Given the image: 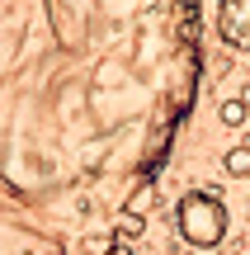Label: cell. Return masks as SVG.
<instances>
[{"mask_svg": "<svg viewBox=\"0 0 250 255\" xmlns=\"http://www.w3.org/2000/svg\"><path fill=\"white\" fill-rule=\"evenodd\" d=\"M142 232H147V218L123 208V213H118V222H113V237H118V241H137Z\"/></svg>", "mask_w": 250, "mask_h": 255, "instance_id": "obj_6", "label": "cell"}, {"mask_svg": "<svg viewBox=\"0 0 250 255\" xmlns=\"http://www.w3.org/2000/svg\"><path fill=\"white\" fill-rule=\"evenodd\" d=\"M222 170H227V180H246V175H250V142L227 146V151H222Z\"/></svg>", "mask_w": 250, "mask_h": 255, "instance_id": "obj_5", "label": "cell"}, {"mask_svg": "<svg viewBox=\"0 0 250 255\" xmlns=\"http://www.w3.org/2000/svg\"><path fill=\"white\" fill-rule=\"evenodd\" d=\"M175 227L179 241L194 251H213L227 241V208L213 189H189L184 199L175 203Z\"/></svg>", "mask_w": 250, "mask_h": 255, "instance_id": "obj_2", "label": "cell"}, {"mask_svg": "<svg viewBox=\"0 0 250 255\" xmlns=\"http://www.w3.org/2000/svg\"><path fill=\"white\" fill-rule=\"evenodd\" d=\"M217 123L222 128H246L250 123V104L241 100V95H227V100L217 104Z\"/></svg>", "mask_w": 250, "mask_h": 255, "instance_id": "obj_4", "label": "cell"}, {"mask_svg": "<svg viewBox=\"0 0 250 255\" xmlns=\"http://www.w3.org/2000/svg\"><path fill=\"white\" fill-rule=\"evenodd\" d=\"M217 33L227 47H250V0H222L217 5Z\"/></svg>", "mask_w": 250, "mask_h": 255, "instance_id": "obj_3", "label": "cell"}, {"mask_svg": "<svg viewBox=\"0 0 250 255\" xmlns=\"http://www.w3.org/2000/svg\"><path fill=\"white\" fill-rule=\"evenodd\" d=\"M198 76V0H0V255L109 251Z\"/></svg>", "mask_w": 250, "mask_h": 255, "instance_id": "obj_1", "label": "cell"}, {"mask_svg": "<svg viewBox=\"0 0 250 255\" xmlns=\"http://www.w3.org/2000/svg\"><path fill=\"white\" fill-rule=\"evenodd\" d=\"M99 255H137V251H132L128 241H113V246H109V251H99Z\"/></svg>", "mask_w": 250, "mask_h": 255, "instance_id": "obj_7", "label": "cell"}]
</instances>
